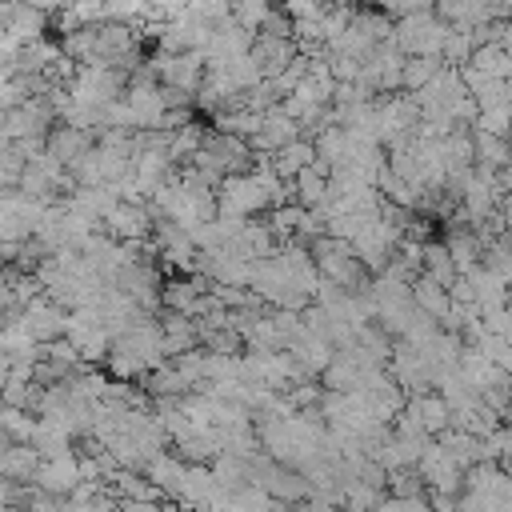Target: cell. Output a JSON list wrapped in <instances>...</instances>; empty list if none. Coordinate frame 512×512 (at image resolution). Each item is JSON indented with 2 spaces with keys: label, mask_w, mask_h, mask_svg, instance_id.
Listing matches in <instances>:
<instances>
[{
  "label": "cell",
  "mask_w": 512,
  "mask_h": 512,
  "mask_svg": "<svg viewBox=\"0 0 512 512\" xmlns=\"http://www.w3.org/2000/svg\"><path fill=\"white\" fill-rule=\"evenodd\" d=\"M36 488L44 496H68L76 484H80V464L72 452H60V456H44V464H36L32 472Z\"/></svg>",
  "instance_id": "6da1fadb"
}]
</instances>
